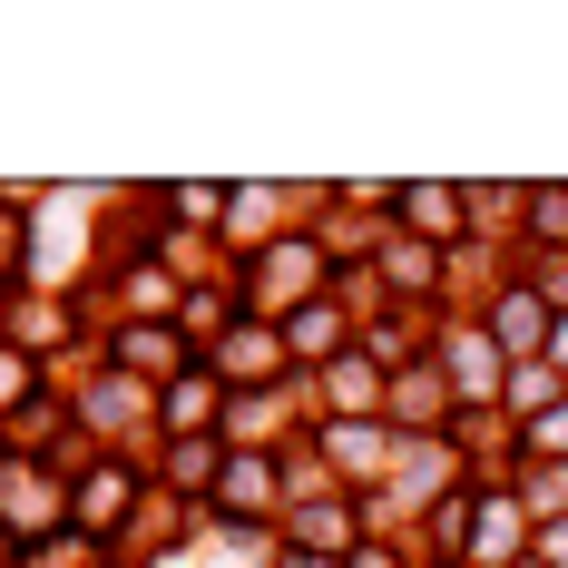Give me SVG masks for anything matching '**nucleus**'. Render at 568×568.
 I'll return each instance as SVG.
<instances>
[{
  "mask_svg": "<svg viewBox=\"0 0 568 568\" xmlns=\"http://www.w3.org/2000/svg\"><path fill=\"white\" fill-rule=\"evenodd\" d=\"M324 294H334V255L314 245V226H284L275 245H255V255L235 265V304L265 314V324L304 314V304H324Z\"/></svg>",
  "mask_w": 568,
  "mask_h": 568,
  "instance_id": "nucleus-1",
  "label": "nucleus"
},
{
  "mask_svg": "<svg viewBox=\"0 0 568 568\" xmlns=\"http://www.w3.org/2000/svg\"><path fill=\"white\" fill-rule=\"evenodd\" d=\"M138 500H148V470H138V460H118V452H99L79 480H69V529L109 549V539L138 529Z\"/></svg>",
  "mask_w": 568,
  "mask_h": 568,
  "instance_id": "nucleus-2",
  "label": "nucleus"
},
{
  "mask_svg": "<svg viewBox=\"0 0 568 568\" xmlns=\"http://www.w3.org/2000/svg\"><path fill=\"white\" fill-rule=\"evenodd\" d=\"M432 363H442V373H452V393H460V412H490V402L510 393V353H500V343H490V324H480V314H452V324H442V343H432Z\"/></svg>",
  "mask_w": 568,
  "mask_h": 568,
  "instance_id": "nucleus-3",
  "label": "nucleus"
},
{
  "mask_svg": "<svg viewBox=\"0 0 568 568\" xmlns=\"http://www.w3.org/2000/svg\"><path fill=\"white\" fill-rule=\"evenodd\" d=\"M314 452H324V470H334V490H393V470H402V432L393 422H324L314 432Z\"/></svg>",
  "mask_w": 568,
  "mask_h": 568,
  "instance_id": "nucleus-4",
  "label": "nucleus"
},
{
  "mask_svg": "<svg viewBox=\"0 0 568 568\" xmlns=\"http://www.w3.org/2000/svg\"><path fill=\"white\" fill-rule=\"evenodd\" d=\"M0 529H10L20 549L69 529V480H59L50 460H10L0 452Z\"/></svg>",
  "mask_w": 568,
  "mask_h": 568,
  "instance_id": "nucleus-5",
  "label": "nucleus"
},
{
  "mask_svg": "<svg viewBox=\"0 0 568 568\" xmlns=\"http://www.w3.org/2000/svg\"><path fill=\"white\" fill-rule=\"evenodd\" d=\"M480 324H490V343H500L510 363H549V334H559V304H549V294H539L529 275H510L500 294H490V314H480Z\"/></svg>",
  "mask_w": 568,
  "mask_h": 568,
  "instance_id": "nucleus-6",
  "label": "nucleus"
},
{
  "mask_svg": "<svg viewBox=\"0 0 568 568\" xmlns=\"http://www.w3.org/2000/svg\"><path fill=\"white\" fill-rule=\"evenodd\" d=\"M373 529H363V500L353 490H324V500H294L284 510V549H314V559H353Z\"/></svg>",
  "mask_w": 568,
  "mask_h": 568,
  "instance_id": "nucleus-7",
  "label": "nucleus"
},
{
  "mask_svg": "<svg viewBox=\"0 0 568 568\" xmlns=\"http://www.w3.org/2000/svg\"><path fill=\"white\" fill-rule=\"evenodd\" d=\"M539 549V519L519 510V490L500 480V490H480V510H470V568H519Z\"/></svg>",
  "mask_w": 568,
  "mask_h": 568,
  "instance_id": "nucleus-8",
  "label": "nucleus"
},
{
  "mask_svg": "<svg viewBox=\"0 0 568 568\" xmlns=\"http://www.w3.org/2000/svg\"><path fill=\"white\" fill-rule=\"evenodd\" d=\"M0 343H20L30 363H50L79 343V304L69 294H0Z\"/></svg>",
  "mask_w": 568,
  "mask_h": 568,
  "instance_id": "nucleus-9",
  "label": "nucleus"
},
{
  "mask_svg": "<svg viewBox=\"0 0 568 568\" xmlns=\"http://www.w3.org/2000/svg\"><path fill=\"white\" fill-rule=\"evenodd\" d=\"M314 402H324V422H383V402H393V373L353 343L343 363H324L314 373Z\"/></svg>",
  "mask_w": 568,
  "mask_h": 568,
  "instance_id": "nucleus-10",
  "label": "nucleus"
},
{
  "mask_svg": "<svg viewBox=\"0 0 568 568\" xmlns=\"http://www.w3.org/2000/svg\"><path fill=\"white\" fill-rule=\"evenodd\" d=\"M109 363L128 373V383H158V393H168L176 373H196V343L176 334V324H118V334H109Z\"/></svg>",
  "mask_w": 568,
  "mask_h": 568,
  "instance_id": "nucleus-11",
  "label": "nucleus"
},
{
  "mask_svg": "<svg viewBox=\"0 0 568 568\" xmlns=\"http://www.w3.org/2000/svg\"><path fill=\"white\" fill-rule=\"evenodd\" d=\"M393 226L402 235H422V245H470V186H442V176H422V186H402V206H393Z\"/></svg>",
  "mask_w": 568,
  "mask_h": 568,
  "instance_id": "nucleus-12",
  "label": "nucleus"
},
{
  "mask_svg": "<svg viewBox=\"0 0 568 568\" xmlns=\"http://www.w3.org/2000/svg\"><path fill=\"white\" fill-rule=\"evenodd\" d=\"M226 402L235 393L196 363V373H176L168 393H158V432H168V442H206V432H226Z\"/></svg>",
  "mask_w": 568,
  "mask_h": 568,
  "instance_id": "nucleus-13",
  "label": "nucleus"
},
{
  "mask_svg": "<svg viewBox=\"0 0 568 568\" xmlns=\"http://www.w3.org/2000/svg\"><path fill=\"white\" fill-rule=\"evenodd\" d=\"M275 490H284L275 452H235V460H226V480H216V500H206V510L226 519V529H255V519L275 510Z\"/></svg>",
  "mask_w": 568,
  "mask_h": 568,
  "instance_id": "nucleus-14",
  "label": "nucleus"
},
{
  "mask_svg": "<svg viewBox=\"0 0 568 568\" xmlns=\"http://www.w3.org/2000/svg\"><path fill=\"white\" fill-rule=\"evenodd\" d=\"M284 353H294V373L314 383L324 363H343L353 353V324H343V304L324 294V304H304V314H284Z\"/></svg>",
  "mask_w": 568,
  "mask_h": 568,
  "instance_id": "nucleus-15",
  "label": "nucleus"
},
{
  "mask_svg": "<svg viewBox=\"0 0 568 568\" xmlns=\"http://www.w3.org/2000/svg\"><path fill=\"white\" fill-rule=\"evenodd\" d=\"M158 460H168V490H176V500H216V480H226V460H235V452L206 432V442H168Z\"/></svg>",
  "mask_w": 568,
  "mask_h": 568,
  "instance_id": "nucleus-16",
  "label": "nucleus"
},
{
  "mask_svg": "<svg viewBox=\"0 0 568 568\" xmlns=\"http://www.w3.org/2000/svg\"><path fill=\"white\" fill-rule=\"evenodd\" d=\"M452 442H402V470H393V500H412V510H432V500H452L442 480H452Z\"/></svg>",
  "mask_w": 568,
  "mask_h": 568,
  "instance_id": "nucleus-17",
  "label": "nucleus"
},
{
  "mask_svg": "<svg viewBox=\"0 0 568 568\" xmlns=\"http://www.w3.org/2000/svg\"><path fill=\"white\" fill-rule=\"evenodd\" d=\"M69 412H79V432H99V442H109V432L138 422V383H128V373H99V383H79V393H69Z\"/></svg>",
  "mask_w": 568,
  "mask_h": 568,
  "instance_id": "nucleus-18",
  "label": "nucleus"
},
{
  "mask_svg": "<svg viewBox=\"0 0 568 568\" xmlns=\"http://www.w3.org/2000/svg\"><path fill=\"white\" fill-rule=\"evenodd\" d=\"M529 186H470V235H510V245H529Z\"/></svg>",
  "mask_w": 568,
  "mask_h": 568,
  "instance_id": "nucleus-19",
  "label": "nucleus"
},
{
  "mask_svg": "<svg viewBox=\"0 0 568 568\" xmlns=\"http://www.w3.org/2000/svg\"><path fill=\"white\" fill-rule=\"evenodd\" d=\"M510 490H519V510H529L539 529H549V519H568V460H529V470H519Z\"/></svg>",
  "mask_w": 568,
  "mask_h": 568,
  "instance_id": "nucleus-20",
  "label": "nucleus"
},
{
  "mask_svg": "<svg viewBox=\"0 0 568 568\" xmlns=\"http://www.w3.org/2000/svg\"><path fill=\"white\" fill-rule=\"evenodd\" d=\"M500 402H510V422L529 432L539 412H559V402H568V383L549 373V363H519V373H510V393H500Z\"/></svg>",
  "mask_w": 568,
  "mask_h": 568,
  "instance_id": "nucleus-21",
  "label": "nucleus"
},
{
  "mask_svg": "<svg viewBox=\"0 0 568 568\" xmlns=\"http://www.w3.org/2000/svg\"><path fill=\"white\" fill-rule=\"evenodd\" d=\"M20 568H109V549H99V539H79V529H59V539H30Z\"/></svg>",
  "mask_w": 568,
  "mask_h": 568,
  "instance_id": "nucleus-22",
  "label": "nucleus"
},
{
  "mask_svg": "<svg viewBox=\"0 0 568 568\" xmlns=\"http://www.w3.org/2000/svg\"><path fill=\"white\" fill-rule=\"evenodd\" d=\"M30 402H40V363H30L20 343H0V422H20Z\"/></svg>",
  "mask_w": 568,
  "mask_h": 568,
  "instance_id": "nucleus-23",
  "label": "nucleus"
},
{
  "mask_svg": "<svg viewBox=\"0 0 568 568\" xmlns=\"http://www.w3.org/2000/svg\"><path fill=\"white\" fill-rule=\"evenodd\" d=\"M168 206L186 216V226H216V235H226V216H235V186H176Z\"/></svg>",
  "mask_w": 568,
  "mask_h": 568,
  "instance_id": "nucleus-24",
  "label": "nucleus"
},
{
  "mask_svg": "<svg viewBox=\"0 0 568 568\" xmlns=\"http://www.w3.org/2000/svg\"><path fill=\"white\" fill-rule=\"evenodd\" d=\"M519 452H529V460H568V402H559V412H539V422L519 432Z\"/></svg>",
  "mask_w": 568,
  "mask_h": 568,
  "instance_id": "nucleus-25",
  "label": "nucleus"
},
{
  "mask_svg": "<svg viewBox=\"0 0 568 568\" xmlns=\"http://www.w3.org/2000/svg\"><path fill=\"white\" fill-rule=\"evenodd\" d=\"M343 568H402V539H363V549H353Z\"/></svg>",
  "mask_w": 568,
  "mask_h": 568,
  "instance_id": "nucleus-26",
  "label": "nucleus"
},
{
  "mask_svg": "<svg viewBox=\"0 0 568 568\" xmlns=\"http://www.w3.org/2000/svg\"><path fill=\"white\" fill-rule=\"evenodd\" d=\"M529 559H549V568H568V519H549V529H539V549H529Z\"/></svg>",
  "mask_w": 568,
  "mask_h": 568,
  "instance_id": "nucleus-27",
  "label": "nucleus"
},
{
  "mask_svg": "<svg viewBox=\"0 0 568 568\" xmlns=\"http://www.w3.org/2000/svg\"><path fill=\"white\" fill-rule=\"evenodd\" d=\"M275 568H343V559H314V549H284L275 539Z\"/></svg>",
  "mask_w": 568,
  "mask_h": 568,
  "instance_id": "nucleus-28",
  "label": "nucleus"
},
{
  "mask_svg": "<svg viewBox=\"0 0 568 568\" xmlns=\"http://www.w3.org/2000/svg\"><path fill=\"white\" fill-rule=\"evenodd\" d=\"M0 568H20V539H10V529H0Z\"/></svg>",
  "mask_w": 568,
  "mask_h": 568,
  "instance_id": "nucleus-29",
  "label": "nucleus"
},
{
  "mask_svg": "<svg viewBox=\"0 0 568 568\" xmlns=\"http://www.w3.org/2000/svg\"><path fill=\"white\" fill-rule=\"evenodd\" d=\"M519 568H549V559H519Z\"/></svg>",
  "mask_w": 568,
  "mask_h": 568,
  "instance_id": "nucleus-30",
  "label": "nucleus"
},
{
  "mask_svg": "<svg viewBox=\"0 0 568 568\" xmlns=\"http://www.w3.org/2000/svg\"><path fill=\"white\" fill-rule=\"evenodd\" d=\"M460 568H470V559H460Z\"/></svg>",
  "mask_w": 568,
  "mask_h": 568,
  "instance_id": "nucleus-31",
  "label": "nucleus"
}]
</instances>
